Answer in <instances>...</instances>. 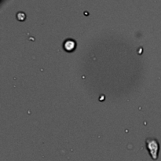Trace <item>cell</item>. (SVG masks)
<instances>
[{
    "label": "cell",
    "mask_w": 161,
    "mask_h": 161,
    "mask_svg": "<svg viewBox=\"0 0 161 161\" xmlns=\"http://www.w3.org/2000/svg\"><path fill=\"white\" fill-rule=\"evenodd\" d=\"M146 147L150 152V155L152 158V160H157L158 158V153H159V142L156 138H146Z\"/></svg>",
    "instance_id": "obj_1"
},
{
    "label": "cell",
    "mask_w": 161,
    "mask_h": 161,
    "mask_svg": "<svg viewBox=\"0 0 161 161\" xmlns=\"http://www.w3.org/2000/svg\"><path fill=\"white\" fill-rule=\"evenodd\" d=\"M75 42L73 40H66L65 43H64V48L67 50V51H72L75 49Z\"/></svg>",
    "instance_id": "obj_2"
}]
</instances>
